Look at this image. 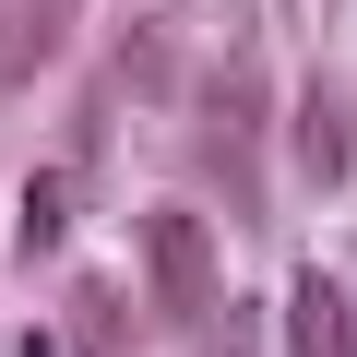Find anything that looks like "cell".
I'll use <instances>...</instances> for the list:
<instances>
[{
    "label": "cell",
    "mask_w": 357,
    "mask_h": 357,
    "mask_svg": "<svg viewBox=\"0 0 357 357\" xmlns=\"http://www.w3.org/2000/svg\"><path fill=\"white\" fill-rule=\"evenodd\" d=\"M60 227H72V178L48 167V178H24V250H60Z\"/></svg>",
    "instance_id": "cell-5"
},
{
    "label": "cell",
    "mask_w": 357,
    "mask_h": 357,
    "mask_svg": "<svg viewBox=\"0 0 357 357\" xmlns=\"http://www.w3.org/2000/svg\"><path fill=\"white\" fill-rule=\"evenodd\" d=\"M286 345L298 357H357V321H345V286L333 274H298L286 286Z\"/></svg>",
    "instance_id": "cell-2"
},
{
    "label": "cell",
    "mask_w": 357,
    "mask_h": 357,
    "mask_svg": "<svg viewBox=\"0 0 357 357\" xmlns=\"http://www.w3.org/2000/svg\"><path fill=\"white\" fill-rule=\"evenodd\" d=\"M72 310H84V345H119V333H131V310H119V286H84Z\"/></svg>",
    "instance_id": "cell-6"
},
{
    "label": "cell",
    "mask_w": 357,
    "mask_h": 357,
    "mask_svg": "<svg viewBox=\"0 0 357 357\" xmlns=\"http://www.w3.org/2000/svg\"><path fill=\"white\" fill-rule=\"evenodd\" d=\"M60 24H72V0H0V84H24L60 48Z\"/></svg>",
    "instance_id": "cell-3"
},
{
    "label": "cell",
    "mask_w": 357,
    "mask_h": 357,
    "mask_svg": "<svg viewBox=\"0 0 357 357\" xmlns=\"http://www.w3.org/2000/svg\"><path fill=\"white\" fill-rule=\"evenodd\" d=\"M143 286H155V310H167L178 333H203V321L227 310V262H215V227H203L191 203H155V215H143Z\"/></svg>",
    "instance_id": "cell-1"
},
{
    "label": "cell",
    "mask_w": 357,
    "mask_h": 357,
    "mask_svg": "<svg viewBox=\"0 0 357 357\" xmlns=\"http://www.w3.org/2000/svg\"><path fill=\"white\" fill-rule=\"evenodd\" d=\"M24 357H72V345H60V333H24Z\"/></svg>",
    "instance_id": "cell-7"
},
{
    "label": "cell",
    "mask_w": 357,
    "mask_h": 357,
    "mask_svg": "<svg viewBox=\"0 0 357 357\" xmlns=\"http://www.w3.org/2000/svg\"><path fill=\"white\" fill-rule=\"evenodd\" d=\"M345 155H357L345 96H333V84H310V96H298V167H310V178H345Z\"/></svg>",
    "instance_id": "cell-4"
}]
</instances>
